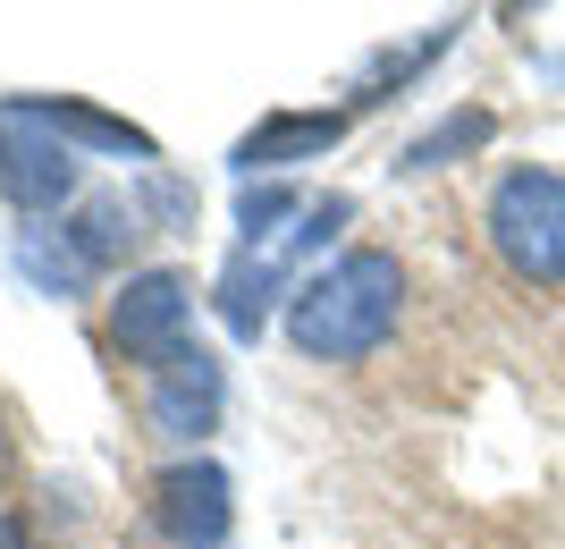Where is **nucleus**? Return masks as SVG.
Masks as SVG:
<instances>
[{
	"instance_id": "f03ea898",
	"label": "nucleus",
	"mask_w": 565,
	"mask_h": 549,
	"mask_svg": "<svg viewBox=\"0 0 565 549\" xmlns=\"http://www.w3.org/2000/svg\"><path fill=\"white\" fill-rule=\"evenodd\" d=\"M481 229L523 287H565V169H507Z\"/></svg>"
},
{
	"instance_id": "39448f33",
	"label": "nucleus",
	"mask_w": 565,
	"mask_h": 549,
	"mask_svg": "<svg viewBox=\"0 0 565 549\" xmlns=\"http://www.w3.org/2000/svg\"><path fill=\"white\" fill-rule=\"evenodd\" d=\"M143 507H152V532H161L169 549H220L228 541V474H220L212 456L169 465Z\"/></svg>"
},
{
	"instance_id": "2eb2a0df",
	"label": "nucleus",
	"mask_w": 565,
	"mask_h": 549,
	"mask_svg": "<svg viewBox=\"0 0 565 549\" xmlns=\"http://www.w3.org/2000/svg\"><path fill=\"white\" fill-rule=\"evenodd\" d=\"M0 465H9V440H0Z\"/></svg>"
},
{
	"instance_id": "9d476101",
	"label": "nucleus",
	"mask_w": 565,
	"mask_h": 549,
	"mask_svg": "<svg viewBox=\"0 0 565 549\" xmlns=\"http://www.w3.org/2000/svg\"><path fill=\"white\" fill-rule=\"evenodd\" d=\"M43 110L60 119V136H85V144H102V152H136V161H152V136L127 127V119H110V110H85V102H43Z\"/></svg>"
},
{
	"instance_id": "7ed1b4c3",
	"label": "nucleus",
	"mask_w": 565,
	"mask_h": 549,
	"mask_svg": "<svg viewBox=\"0 0 565 549\" xmlns=\"http://www.w3.org/2000/svg\"><path fill=\"white\" fill-rule=\"evenodd\" d=\"M0 194L18 212H51L76 194V144L43 102H0Z\"/></svg>"
},
{
	"instance_id": "f257e3e1",
	"label": "nucleus",
	"mask_w": 565,
	"mask_h": 549,
	"mask_svg": "<svg viewBox=\"0 0 565 549\" xmlns=\"http://www.w3.org/2000/svg\"><path fill=\"white\" fill-rule=\"evenodd\" d=\"M397 313H405L397 254L354 245V254H338L330 271H312V279L287 296V338H296V356H312V363H363V356L388 347Z\"/></svg>"
},
{
	"instance_id": "1a4fd4ad",
	"label": "nucleus",
	"mask_w": 565,
	"mask_h": 549,
	"mask_svg": "<svg viewBox=\"0 0 565 549\" xmlns=\"http://www.w3.org/2000/svg\"><path fill=\"white\" fill-rule=\"evenodd\" d=\"M279 279H287V254L270 245V254H236L228 279H220V313H228L236 338H262V321H270V305H279Z\"/></svg>"
},
{
	"instance_id": "6e6552de",
	"label": "nucleus",
	"mask_w": 565,
	"mask_h": 549,
	"mask_svg": "<svg viewBox=\"0 0 565 549\" xmlns=\"http://www.w3.org/2000/svg\"><path fill=\"white\" fill-rule=\"evenodd\" d=\"M18 271L43 296H76V287L94 279V254L76 245V229H51V220H34V229H18Z\"/></svg>"
},
{
	"instance_id": "ddd939ff",
	"label": "nucleus",
	"mask_w": 565,
	"mask_h": 549,
	"mask_svg": "<svg viewBox=\"0 0 565 549\" xmlns=\"http://www.w3.org/2000/svg\"><path fill=\"white\" fill-rule=\"evenodd\" d=\"M287 212H296V194H287V187H262V194L245 187V203H236V229H245V237L262 245V229H279Z\"/></svg>"
},
{
	"instance_id": "0eeeda50",
	"label": "nucleus",
	"mask_w": 565,
	"mask_h": 549,
	"mask_svg": "<svg viewBox=\"0 0 565 549\" xmlns=\"http://www.w3.org/2000/svg\"><path fill=\"white\" fill-rule=\"evenodd\" d=\"M347 136L338 110H279V119H262L254 136L236 144V169L254 178V169H287V161H312V152H330Z\"/></svg>"
},
{
	"instance_id": "9b49d317",
	"label": "nucleus",
	"mask_w": 565,
	"mask_h": 549,
	"mask_svg": "<svg viewBox=\"0 0 565 549\" xmlns=\"http://www.w3.org/2000/svg\"><path fill=\"white\" fill-rule=\"evenodd\" d=\"M76 245L102 263H118L127 245H136V203H118V194H102V203H85V220H76Z\"/></svg>"
},
{
	"instance_id": "423d86ee",
	"label": "nucleus",
	"mask_w": 565,
	"mask_h": 549,
	"mask_svg": "<svg viewBox=\"0 0 565 549\" xmlns=\"http://www.w3.org/2000/svg\"><path fill=\"white\" fill-rule=\"evenodd\" d=\"M143 423L161 431V440H203L220 423V363L194 338L143 372Z\"/></svg>"
},
{
	"instance_id": "4468645a",
	"label": "nucleus",
	"mask_w": 565,
	"mask_h": 549,
	"mask_svg": "<svg viewBox=\"0 0 565 549\" xmlns=\"http://www.w3.org/2000/svg\"><path fill=\"white\" fill-rule=\"evenodd\" d=\"M0 549H25V525L9 516V507H0Z\"/></svg>"
},
{
	"instance_id": "20e7f679",
	"label": "nucleus",
	"mask_w": 565,
	"mask_h": 549,
	"mask_svg": "<svg viewBox=\"0 0 565 549\" xmlns=\"http://www.w3.org/2000/svg\"><path fill=\"white\" fill-rule=\"evenodd\" d=\"M186 321H194V279L186 271H136V279L118 287V305H110V338L143 363V372L186 347Z\"/></svg>"
},
{
	"instance_id": "f8f14e48",
	"label": "nucleus",
	"mask_w": 565,
	"mask_h": 549,
	"mask_svg": "<svg viewBox=\"0 0 565 549\" xmlns=\"http://www.w3.org/2000/svg\"><path fill=\"white\" fill-rule=\"evenodd\" d=\"M472 144H490V110H448L430 136L405 144V169H439L448 152H472Z\"/></svg>"
}]
</instances>
